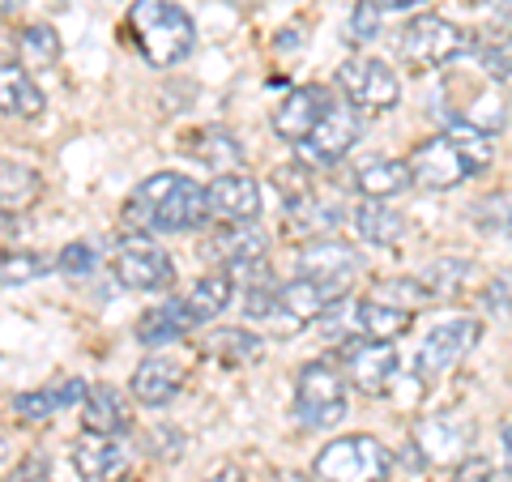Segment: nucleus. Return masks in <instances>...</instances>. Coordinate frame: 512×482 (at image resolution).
Here are the masks:
<instances>
[{
    "instance_id": "nucleus-1",
    "label": "nucleus",
    "mask_w": 512,
    "mask_h": 482,
    "mask_svg": "<svg viewBox=\"0 0 512 482\" xmlns=\"http://www.w3.org/2000/svg\"><path fill=\"white\" fill-rule=\"evenodd\" d=\"M210 218L205 205V188L180 171H154L146 175L133 192H128L120 227L128 235H171V231H192Z\"/></svg>"
},
{
    "instance_id": "nucleus-2",
    "label": "nucleus",
    "mask_w": 512,
    "mask_h": 482,
    "mask_svg": "<svg viewBox=\"0 0 512 482\" xmlns=\"http://www.w3.org/2000/svg\"><path fill=\"white\" fill-rule=\"evenodd\" d=\"M491 158H495V133H487V128H478V124H466V120H453L440 137H427L423 146H414L410 171H414V184L419 188L444 192V188L466 184Z\"/></svg>"
},
{
    "instance_id": "nucleus-3",
    "label": "nucleus",
    "mask_w": 512,
    "mask_h": 482,
    "mask_svg": "<svg viewBox=\"0 0 512 482\" xmlns=\"http://www.w3.org/2000/svg\"><path fill=\"white\" fill-rule=\"evenodd\" d=\"M128 35L154 69H175L197 47V26H192L188 9L175 5V0H133Z\"/></svg>"
},
{
    "instance_id": "nucleus-4",
    "label": "nucleus",
    "mask_w": 512,
    "mask_h": 482,
    "mask_svg": "<svg viewBox=\"0 0 512 482\" xmlns=\"http://www.w3.org/2000/svg\"><path fill=\"white\" fill-rule=\"evenodd\" d=\"M291 414L299 427L329 431L346 419V372H338L325 359H312L295 372V401Z\"/></svg>"
},
{
    "instance_id": "nucleus-5",
    "label": "nucleus",
    "mask_w": 512,
    "mask_h": 482,
    "mask_svg": "<svg viewBox=\"0 0 512 482\" xmlns=\"http://www.w3.org/2000/svg\"><path fill=\"white\" fill-rule=\"evenodd\" d=\"M461 52H470V35L457 22L440 18V13H419L402 26L397 35V56H402L410 69H444L453 64Z\"/></svg>"
},
{
    "instance_id": "nucleus-6",
    "label": "nucleus",
    "mask_w": 512,
    "mask_h": 482,
    "mask_svg": "<svg viewBox=\"0 0 512 482\" xmlns=\"http://www.w3.org/2000/svg\"><path fill=\"white\" fill-rule=\"evenodd\" d=\"M350 295V282H325V278H295L282 282L278 291V303H274V316L269 325L278 333H299L308 325H320L338 303Z\"/></svg>"
},
{
    "instance_id": "nucleus-7",
    "label": "nucleus",
    "mask_w": 512,
    "mask_h": 482,
    "mask_svg": "<svg viewBox=\"0 0 512 482\" xmlns=\"http://www.w3.org/2000/svg\"><path fill=\"white\" fill-rule=\"evenodd\" d=\"M316 482H384L389 474V448L376 436H342L329 440L312 461Z\"/></svg>"
},
{
    "instance_id": "nucleus-8",
    "label": "nucleus",
    "mask_w": 512,
    "mask_h": 482,
    "mask_svg": "<svg viewBox=\"0 0 512 482\" xmlns=\"http://www.w3.org/2000/svg\"><path fill=\"white\" fill-rule=\"evenodd\" d=\"M338 90L346 103H355L363 116H384L402 103V82H397L393 64L376 56H350L338 64Z\"/></svg>"
},
{
    "instance_id": "nucleus-9",
    "label": "nucleus",
    "mask_w": 512,
    "mask_h": 482,
    "mask_svg": "<svg viewBox=\"0 0 512 482\" xmlns=\"http://www.w3.org/2000/svg\"><path fill=\"white\" fill-rule=\"evenodd\" d=\"M478 337H483V325H478L474 316H453V320L431 325L427 337L419 342V350H414V380H419V384H436L448 367L470 355Z\"/></svg>"
},
{
    "instance_id": "nucleus-10",
    "label": "nucleus",
    "mask_w": 512,
    "mask_h": 482,
    "mask_svg": "<svg viewBox=\"0 0 512 482\" xmlns=\"http://www.w3.org/2000/svg\"><path fill=\"white\" fill-rule=\"evenodd\" d=\"M359 133H363V111L355 103H338V99H333L329 116L312 128L308 141H299V146H295V158L308 171H329L333 163H342V158L355 150Z\"/></svg>"
},
{
    "instance_id": "nucleus-11",
    "label": "nucleus",
    "mask_w": 512,
    "mask_h": 482,
    "mask_svg": "<svg viewBox=\"0 0 512 482\" xmlns=\"http://www.w3.org/2000/svg\"><path fill=\"white\" fill-rule=\"evenodd\" d=\"M111 273L116 282L137 295H163L175 286V265L171 256L150 244V235H124V244L111 252Z\"/></svg>"
},
{
    "instance_id": "nucleus-12",
    "label": "nucleus",
    "mask_w": 512,
    "mask_h": 482,
    "mask_svg": "<svg viewBox=\"0 0 512 482\" xmlns=\"http://www.w3.org/2000/svg\"><path fill=\"white\" fill-rule=\"evenodd\" d=\"M338 363L359 393H389L397 380V346L376 337H350L338 346Z\"/></svg>"
},
{
    "instance_id": "nucleus-13",
    "label": "nucleus",
    "mask_w": 512,
    "mask_h": 482,
    "mask_svg": "<svg viewBox=\"0 0 512 482\" xmlns=\"http://www.w3.org/2000/svg\"><path fill=\"white\" fill-rule=\"evenodd\" d=\"M414 444L431 465H461L474 444V423L457 410H440L414 423Z\"/></svg>"
},
{
    "instance_id": "nucleus-14",
    "label": "nucleus",
    "mask_w": 512,
    "mask_h": 482,
    "mask_svg": "<svg viewBox=\"0 0 512 482\" xmlns=\"http://www.w3.org/2000/svg\"><path fill=\"white\" fill-rule=\"evenodd\" d=\"M363 269V256L355 244L346 239H308L299 252H295V273L299 278H325V282H355Z\"/></svg>"
},
{
    "instance_id": "nucleus-15",
    "label": "nucleus",
    "mask_w": 512,
    "mask_h": 482,
    "mask_svg": "<svg viewBox=\"0 0 512 482\" xmlns=\"http://www.w3.org/2000/svg\"><path fill=\"white\" fill-rule=\"evenodd\" d=\"M205 205L214 222H256L261 218V184L248 171H222L205 184Z\"/></svg>"
},
{
    "instance_id": "nucleus-16",
    "label": "nucleus",
    "mask_w": 512,
    "mask_h": 482,
    "mask_svg": "<svg viewBox=\"0 0 512 482\" xmlns=\"http://www.w3.org/2000/svg\"><path fill=\"white\" fill-rule=\"evenodd\" d=\"M329 107H333V94L325 86H295L274 107V133L282 141H291V146H299V141H308L312 128L329 116Z\"/></svg>"
},
{
    "instance_id": "nucleus-17",
    "label": "nucleus",
    "mask_w": 512,
    "mask_h": 482,
    "mask_svg": "<svg viewBox=\"0 0 512 482\" xmlns=\"http://www.w3.org/2000/svg\"><path fill=\"white\" fill-rule=\"evenodd\" d=\"M265 248H269V239L256 222H218V231L205 239V256L218 269H231V273L265 261Z\"/></svg>"
},
{
    "instance_id": "nucleus-18",
    "label": "nucleus",
    "mask_w": 512,
    "mask_h": 482,
    "mask_svg": "<svg viewBox=\"0 0 512 482\" xmlns=\"http://www.w3.org/2000/svg\"><path fill=\"white\" fill-rule=\"evenodd\" d=\"M73 465L86 482H124L128 474V448L116 436H99V431H82L73 444Z\"/></svg>"
},
{
    "instance_id": "nucleus-19",
    "label": "nucleus",
    "mask_w": 512,
    "mask_h": 482,
    "mask_svg": "<svg viewBox=\"0 0 512 482\" xmlns=\"http://www.w3.org/2000/svg\"><path fill=\"white\" fill-rule=\"evenodd\" d=\"M350 184H355L359 197H367V201H393L414 184L410 158H384V154L363 158L355 175H350Z\"/></svg>"
},
{
    "instance_id": "nucleus-20",
    "label": "nucleus",
    "mask_w": 512,
    "mask_h": 482,
    "mask_svg": "<svg viewBox=\"0 0 512 482\" xmlns=\"http://www.w3.org/2000/svg\"><path fill=\"white\" fill-rule=\"evenodd\" d=\"M128 389L141 406H167V401L180 397L184 389V367L167 359V355H150L133 367V376H128Z\"/></svg>"
},
{
    "instance_id": "nucleus-21",
    "label": "nucleus",
    "mask_w": 512,
    "mask_h": 482,
    "mask_svg": "<svg viewBox=\"0 0 512 482\" xmlns=\"http://www.w3.org/2000/svg\"><path fill=\"white\" fill-rule=\"evenodd\" d=\"M192 329H197V316H192L188 299H167L137 320V342L146 350H158L167 342H180V337H188Z\"/></svg>"
},
{
    "instance_id": "nucleus-22",
    "label": "nucleus",
    "mask_w": 512,
    "mask_h": 482,
    "mask_svg": "<svg viewBox=\"0 0 512 482\" xmlns=\"http://www.w3.org/2000/svg\"><path fill=\"white\" fill-rule=\"evenodd\" d=\"M180 150L188 158H197V163L214 167L218 175L244 167V146H239L235 133H227V128H197V133H188L180 141Z\"/></svg>"
},
{
    "instance_id": "nucleus-23",
    "label": "nucleus",
    "mask_w": 512,
    "mask_h": 482,
    "mask_svg": "<svg viewBox=\"0 0 512 482\" xmlns=\"http://www.w3.org/2000/svg\"><path fill=\"white\" fill-rule=\"evenodd\" d=\"M350 227H355L359 239H367V244H376V248H393L406 239V218L397 214L393 205L367 201V197L350 210Z\"/></svg>"
},
{
    "instance_id": "nucleus-24",
    "label": "nucleus",
    "mask_w": 512,
    "mask_h": 482,
    "mask_svg": "<svg viewBox=\"0 0 512 482\" xmlns=\"http://www.w3.org/2000/svg\"><path fill=\"white\" fill-rule=\"evenodd\" d=\"M82 423H86V431H99V436H124L128 423H133V414H128V401L120 389L94 384L82 401Z\"/></svg>"
},
{
    "instance_id": "nucleus-25",
    "label": "nucleus",
    "mask_w": 512,
    "mask_h": 482,
    "mask_svg": "<svg viewBox=\"0 0 512 482\" xmlns=\"http://www.w3.org/2000/svg\"><path fill=\"white\" fill-rule=\"evenodd\" d=\"M184 299H188L192 316H197V325H205V320H218V316L235 303V273H231V269L201 273V278L188 286Z\"/></svg>"
},
{
    "instance_id": "nucleus-26",
    "label": "nucleus",
    "mask_w": 512,
    "mask_h": 482,
    "mask_svg": "<svg viewBox=\"0 0 512 482\" xmlns=\"http://www.w3.org/2000/svg\"><path fill=\"white\" fill-rule=\"evenodd\" d=\"M470 56L478 60L491 82H508L512 77V30L508 26H483L470 35Z\"/></svg>"
},
{
    "instance_id": "nucleus-27",
    "label": "nucleus",
    "mask_w": 512,
    "mask_h": 482,
    "mask_svg": "<svg viewBox=\"0 0 512 482\" xmlns=\"http://www.w3.org/2000/svg\"><path fill=\"white\" fill-rule=\"evenodd\" d=\"M470 273H474L470 256H436V261H427L419 269V282L427 299H457L470 286Z\"/></svg>"
},
{
    "instance_id": "nucleus-28",
    "label": "nucleus",
    "mask_w": 512,
    "mask_h": 482,
    "mask_svg": "<svg viewBox=\"0 0 512 482\" xmlns=\"http://www.w3.org/2000/svg\"><path fill=\"white\" fill-rule=\"evenodd\" d=\"M0 103H5V116H18V120H30L43 111V90L30 82V73L18 69L13 60H5L0 69Z\"/></svg>"
},
{
    "instance_id": "nucleus-29",
    "label": "nucleus",
    "mask_w": 512,
    "mask_h": 482,
    "mask_svg": "<svg viewBox=\"0 0 512 482\" xmlns=\"http://www.w3.org/2000/svg\"><path fill=\"white\" fill-rule=\"evenodd\" d=\"M205 355H214L218 363H252V359L265 355V346H261V333H248L239 325H222L205 337Z\"/></svg>"
},
{
    "instance_id": "nucleus-30",
    "label": "nucleus",
    "mask_w": 512,
    "mask_h": 482,
    "mask_svg": "<svg viewBox=\"0 0 512 482\" xmlns=\"http://www.w3.org/2000/svg\"><path fill=\"white\" fill-rule=\"evenodd\" d=\"M35 197H39V175L30 167H22V163H13V158H5V175H0V201H5V214L26 210Z\"/></svg>"
},
{
    "instance_id": "nucleus-31",
    "label": "nucleus",
    "mask_w": 512,
    "mask_h": 482,
    "mask_svg": "<svg viewBox=\"0 0 512 482\" xmlns=\"http://www.w3.org/2000/svg\"><path fill=\"white\" fill-rule=\"evenodd\" d=\"M60 60V35L52 26H26L22 30V64L26 69H52Z\"/></svg>"
},
{
    "instance_id": "nucleus-32",
    "label": "nucleus",
    "mask_w": 512,
    "mask_h": 482,
    "mask_svg": "<svg viewBox=\"0 0 512 482\" xmlns=\"http://www.w3.org/2000/svg\"><path fill=\"white\" fill-rule=\"evenodd\" d=\"M474 227L491 239H512V197H487L474 205Z\"/></svg>"
},
{
    "instance_id": "nucleus-33",
    "label": "nucleus",
    "mask_w": 512,
    "mask_h": 482,
    "mask_svg": "<svg viewBox=\"0 0 512 482\" xmlns=\"http://www.w3.org/2000/svg\"><path fill=\"white\" fill-rule=\"evenodd\" d=\"M94 265H99V248L90 239H73L56 252V269L64 278H86V273H94Z\"/></svg>"
},
{
    "instance_id": "nucleus-34",
    "label": "nucleus",
    "mask_w": 512,
    "mask_h": 482,
    "mask_svg": "<svg viewBox=\"0 0 512 482\" xmlns=\"http://www.w3.org/2000/svg\"><path fill=\"white\" fill-rule=\"evenodd\" d=\"M13 410H18V419H26V423H47L60 410V401L52 389H30V393L13 397Z\"/></svg>"
},
{
    "instance_id": "nucleus-35",
    "label": "nucleus",
    "mask_w": 512,
    "mask_h": 482,
    "mask_svg": "<svg viewBox=\"0 0 512 482\" xmlns=\"http://www.w3.org/2000/svg\"><path fill=\"white\" fill-rule=\"evenodd\" d=\"M380 22L384 13L376 5H367V0H359L355 9H350V22H346V39L350 43H372L380 35Z\"/></svg>"
},
{
    "instance_id": "nucleus-36",
    "label": "nucleus",
    "mask_w": 512,
    "mask_h": 482,
    "mask_svg": "<svg viewBox=\"0 0 512 482\" xmlns=\"http://www.w3.org/2000/svg\"><path fill=\"white\" fill-rule=\"evenodd\" d=\"M52 269L47 265V256H35V252H5V286H22L30 278H43V273Z\"/></svg>"
},
{
    "instance_id": "nucleus-37",
    "label": "nucleus",
    "mask_w": 512,
    "mask_h": 482,
    "mask_svg": "<svg viewBox=\"0 0 512 482\" xmlns=\"http://www.w3.org/2000/svg\"><path fill=\"white\" fill-rule=\"evenodd\" d=\"M483 308H491V312L512 308V273H495V278L483 286Z\"/></svg>"
},
{
    "instance_id": "nucleus-38",
    "label": "nucleus",
    "mask_w": 512,
    "mask_h": 482,
    "mask_svg": "<svg viewBox=\"0 0 512 482\" xmlns=\"http://www.w3.org/2000/svg\"><path fill=\"white\" fill-rule=\"evenodd\" d=\"M5 482H52V461L43 453H30L26 461H18V470H9Z\"/></svg>"
},
{
    "instance_id": "nucleus-39",
    "label": "nucleus",
    "mask_w": 512,
    "mask_h": 482,
    "mask_svg": "<svg viewBox=\"0 0 512 482\" xmlns=\"http://www.w3.org/2000/svg\"><path fill=\"white\" fill-rule=\"evenodd\" d=\"M52 393H56V401H60V410H69V406H82V401H86V393H90V389H86V380L69 376V380H60Z\"/></svg>"
},
{
    "instance_id": "nucleus-40",
    "label": "nucleus",
    "mask_w": 512,
    "mask_h": 482,
    "mask_svg": "<svg viewBox=\"0 0 512 482\" xmlns=\"http://www.w3.org/2000/svg\"><path fill=\"white\" fill-rule=\"evenodd\" d=\"M367 5H376L380 13H414V9H423L427 0H367Z\"/></svg>"
},
{
    "instance_id": "nucleus-41",
    "label": "nucleus",
    "mask_w": 512,
    "mask_h": 482,
    "mask_svg": "<svg viewBox=\"0 0 512 482\" xmlns=\"http://www.w3.org/2000/svg\"><path fill=\"white\" fill-rule=\"evenodd\" d=\"M201 482H248V478H244V474H239V470H235V465H222V470H214L210 478H201Z\"/></svg>"
},
{
    "instance_id": "nucleus-42",
    "label": "nucleus",
    "mask_w": 512,
    "mask_h": 482,
    "mask_svg": "<svg viewBox=\"0 0 512 482\" xmlns=\"http://www.w3.org/2000/svg\"><path fill=\"white\" fill-rule=\"evenodd\" d=\"M466 482H512V474H495L491 465H483V470H478V478H466Z\"/></svg>"
},
{
    "instance_id": "nucleus-43",
    "label": "nucleus",
    "mask_w": 512,
    "mask_h": 482,
    "mask_svg": "<svg viewBox=\"0 0 512 482\" xmlns=\"http://www.w3.org/2000/svg\"><path fill=\"white\" fill-rule=\"evenodd\" d=\"M504 470L512 474V423L504 427Z\"/></svg>"
},
{
    "instance_id": "nucleus-44",
    "label": "nucleus",
    "mask_w": 512,
    "mask_h": 482,
    "mask_svg": "<svg viewBox=\"0 0 512 482\" xmlns=\"http://www.w3.org/2000/svg\"><path fill=\"white\" fill-rule=\"evenodd\" d=\"M491 5H495V9H500V13H504V18L512 22V0H491Z\"/></svg>"
},
{
    "instance_id": "nucleus-45",
    "label": "nucleus",
    "mask_w": 512,
    "mask_h": 482,
    "mask_svg": "<svg viewBox=\"0 0 512 482\" xmlns=\"http://www.w3.org/2000/svg\"><path fill=\"white\" fill-rule=\"evenodd\" d=\"M0 5H5V13H18V9H22V0H0Z\"/></svg>"
},
{
    "instance_id": "nucleus-46",
    "label": "nucleus",
    "mask_w": 512,
    "mask_h": 482,
    "mask_svg": "<svg viewBox=\"0 0 512 482\" xmlns=\"http://www.w3.org/2000/svg\"><path fill=\"white\" fill-rule=\"evenodd\" d=\"M124 482H137V478H124Z\"/></svg>"
}]
</instances>
